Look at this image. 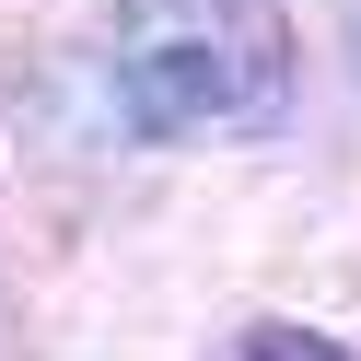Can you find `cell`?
Returning a JSON list of instances; mask_svg holds the SVG:
<instances>
[{
	"label": "cell",
	"instance_id": "obj_2",
	"mask_svg": "<svg viewBox=\"0 0 361 361\" xmlns=\"http://www.w3.org/2000/svg\"><path fill=\"white\" fill-rule=\"evenodd\" d=\"M245 361H361V350H338L326 326H245Z\"/></svg>",
	"mask_w": 361,
	"mask_h": 361
},
{
	"label": "cell",
	"instance_id": "obj_1",
	"mask_svg": "<svg viewBox=\"0 0 361 361\" xmlns=\"http://www.w3.org/2000/svg\"><path fill=\"white\" fill-rule=\"evenodd\" d=\"M291 12L280 0H117L105 12V94L128 140H233L291 105Z\"/></svg>",
	"mask_w": 361,
	"mask_h": 361
},
{
	"label": "cell",
	"instance_id": "obj_3",
	"mask_svg": "<svg viewBox=\"0 0 361 361\" xmlns=\"http://www.w3.org/2000/svg\"><path fill=\"white\" fill-rule=\"evenodd\" d=\"M338 35H350V71H361V0H338Z\"/></svg>",
	"mask_w": 361,
	"mask_h": 361
}]
</instances>
